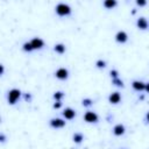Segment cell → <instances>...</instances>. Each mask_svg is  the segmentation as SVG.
<instances>
[{"label": "cell", "instance_id": "6da1fadb", "mask_svg": "<svg viewBox=\"0 0 149 149\" xmlns=\"http://www.w3.org/2000/svg\"><path fill=\"white\" fill-rule=\"evenodd\" d=\"M55 12L58 16H69L72 12L71 7L68 5V3H64V2H59L55 6Z\"/></svg>", "mask_w": 149, "mask_h": 149}, {"label": "cell", "instance_id": "7a4b0ae2", "mask_svg": "<svg viewBox=\"0 0 149 149\" xmlns=\"http://www.w3.org/2000/svg\"><path fill=\"white\" fill-rule=\"evenodd\" d=\"M22 92L19 88H12L8 91V95H7V100L9 105H15L17 102V100L20 99Z\"/></svg>", "mask_w": 149, "mask_h": 149}, {"label": "cell", "instance_id": "3957f363", "mask_svg": "<svg viewBox=\"0 0 149 149\" xmlns=\"http://www.w3.org/2000/svg\"><path fill=\"white\" fill-rule=\"evenodd\" d=\"M84 121L87 123H97L99 121V116L93 111H87L84 114Z\"/></svg>", "mask_w": 149, "mask_h": 149}, {"label": "cell", "instance_id": "277c9868", "mask_svg": "<svg viewBox=\"0 0 149 149\" xmlns=\"http://www.w3.org/2000/svg\"><path fill=\"white\" fill-rule=\"evenodd\" d=\"M65 123H66V121L64 119H61V118H52L49 121L50 127L51 128H55V129H59V128L65 127Z\"/></svg>", "mask_w": 149, "mask_h": 149}, {"label": "cell", "instance_id": "5b68a950", "mask_svg": "<svg viewBox=\"0 0 149 149\" xmlns=\"http://www.w3.org/2000/svg\"><path fill=\"white\" fill-rule=\"evenodd\" d=\"M55 77L59 80H66L69 78V70L65 68H59L55 71Z\"/></svg>", "mask_w": 149, "mask_h": 149}, {"label": "cell", "instance_id": "8992f818", "mask_svg": "<svg viewBox=\"0 0 149 149\" xmlns=\"http://www.w3.org/2000/svg\"><path fill=\"white\" fill-rule=\"evenodd\" d=\"M62 114H63V118L66 119V120H73L76 118V115H77L76 111L73 108H71V107H65L64 111L62 112Z\"/></svg>", "mask_w": 149, "mask_h": 149}, {"label": "cell", "instance_id": "52a82bcc", "mask_svg": "<svg viewBox=\"0 0 149 149\" xmlns=\"http://www.w3.org/2000/svg\"><path fill=\"white\" fill-rule=\"evenodd\" d=\"M136 27H137L140 30H146V29H148V27H149L148 20H147L144 16H140V17L136 20Z\"/></svg>", "mask_w": 149, "mask_h": 149}, {"label": "cell", "instance_id": "ba28073f", "mask_svg": "<svg viewBox=\"0 0 149 149\" xmlns=\"http://www.w3.org/2000/svg\"><path fill=\"white\" fill-rule=\"evenodd\" d=\"M115 41L118 43H126L128 41V34L123 30H119L116 34H115Z\"/></svg>", "mask_w": 149, "mask_h": 149}, {"label": "cell", "instance_id": "9c48e42d", "mask_svg": "<svg viewBox=\"0 0 149 149\" xmlns=\"http://www.w3.org/2000/svg\"><path fill=\"white\" fill-rule=\"evenodd\" d=\"M34 50H40L44 47V41L41 38V37H33L31 41H30Z\"/></svg>", "mask_w": 149, "mask_h": 149}, {"label": "cell", "instance_id": "30bf717a", "mask_svg": "<svg viewBox=\"0 0 149 149\" xmlns=\"http://www.w3.org/2000/svg\"><path fill=\"white\" fill-rule=\"evenodd\" d=\"M108 101H109V104H112V105L119 104V102L121 101V94H120V92H118V91L112 92V93L108 95Z\"/></svg>", "mask_w": 149, "mask_h": 149}, {"label": "cell", "instance_id": "8fae6325", "mask_svg": "<svg viewBox=\"0 0 149 149\" xmlns=\"http://www.w3.org/2000/svg\"><path fill=\"white\" fill-rule=\"evenodd\" d=\"M125 133H126V128H125L123 125L118 123V125H115V126L113 127V134H114L115 136H121V135H123Z\"/></svg>", "mask_w": 149, "mask_h": 149}, {"label": "cell", "instance_id": "7c38bea8", "mask_svg": "<svg viewBox=\"0 0 149 149\" xmlns=\"http://www.w3.org/2000/svg\"><path fill=\"white\" fill-rule=\"evenodd\" d=\"M132 86H133V88H134L135 91L141 92V91H144V88H146V83H143L142 80H133Z\"/></svg>", "mask_w": 149, "mask_h": 149}, {"label": "cell", "instance_id": "4fadbf2b", "mask_svg": "<svg viewBox=\"0 0 149 149\" xmlns=\"http://www.w3.org/2000/svg\"><path fill=\"white\" fill-rule=\"evenodd\" d=\"M102 6L106 9H113L114 7L118 6V0H104Z\"/></svg>", "mask_w": 149, "mask_h": 149}, {"label": "cell", "instance_id": "5bb4252c", "mask_svg": "<svg viewBox=\"0 0 149 149\" xmlns=\"http://www.w3.org/2000/svg\"><path fill=\"white\" fill-rule=\"evenodd\" d=\"M54 50H55V52L62 55V54H64V52L66 51V47H65L64 43H56V44L54 45Z\"/></svg>", "mask_w": 149, "mask_h": 149}, {"label": "cell", "instance_id": "9a60e30c", "mask_svg": "<svg viewBox=\"0 0 149 149\" xmlns=\"http://www.w3.org/2000/svg\"><path fill=\"white\" fill-rule=\"evenodd\" d=\"M72 140H73L74 143L79 144V143L83 142V140H84V135H83L81 133H74V134L72 135Z\"/></svg>", "mask_w": 149, "mask_h": 149}, {"label": "cell", "instance_id": "2e32d148", "mask_svg": "<svg viewBox=\"0 0 149 149\" xmlns=\"http://www.w3.org/2000/svg\"><path fill=\"white\" fill-rule=\"evenodd\" d=\"M112 84H113L114 86H118V87H123V86H125L123 81H122L119 77H116V78H112Z\"/></svg>", "mask_w": 149, "mask_h": 149}, {"label": "cell", "instance_id": "e0dca14e", "mask_svg": "<svg viewBox=\"0 0 149 149\" xmlns=\"http://www.w3.org/2000/svg\"><path fill=\"white\" fill-rule=\"evenodd\" d=\"M64 97H65V93H64L63 91H56V92L52 94V98H54L55 100H62Z\"/></svg>", "mask_w": 149, "mask_h": 149}, {"label": "cell", "instance_id": "ac0fdd59", "mask_svg": "<svg viewBox=\"0 0 149 149\" xmlns=\"http://www.w3.org/2000/svg\"><path fill=\"white\" fill-rule=\"evenodd\" d=\"M22 49H23V51H26V52H30V51L34 50V48H33V45H31L30 42H24L23 45H22Z\"/></svg>", "mask_w": 149, "mask_h": 149}, {"label": "cell", "instance_id": "d6986e66", "mask_svg": "<svg viewBox=\"0 0 149 149\" xmlns=\"http://www.w3.org/2000/svg\"><path fill=\"white\" fill-rule=\"evenodd\" d=\"M81 105H83L84 107H90V106L93 105V100H92L91 98H84V99L81 100Z\"/></svg>", "mask_w": 149, "mask_h": 149}, {"label": "cell", "instance_id": "ffe728a7", "mask_svg": "<svg viewBox=\"0 0 149 149\" xmlns=\"http://www.w3.org/2000/svg\"><path fill=\"white\" fill-rule=\"evenodd\" d=\"M95 66H97L98 69H104V68H106V61H104V59H98V61L95 62Z\"/></svg>", "mask_w": 149, "mask_h": 149}, {"label": "cell", "instance_id": "44dd1931", "mask_svg": "<svg viewBox=\"0 0 149 149\" xmlns=\"http://www.w3.org/2000/svg\"><path fill=\"white\" fill-rule=\"evenodd\" d=\"M62 100H55V102H54V105H52V107L55 108V109H59L61 107H62Z\"/></svg>", "mask_w": 149, "mask_h": 149}, {"label": "cell", "instance_id": "7402d4cb", "mask_svg": "<svg viewBox=\"0 0 149 149\" xmlns=\"http://www.w3.org/2000/svg\"><path fill=\"white\" fill-rule=\"evenodd\" d=\"M109 76H111V78H116V77H119V71L113 69L109 71Z\"/></svg>", "mask_w": 149, "mask_h": 149}, {"label": "cell", "instance_id": "603a6c76", "mask_svg": "<svg viewBox=\"0 0 149 149\" xmlns=\"http://www.w3.org/2000/svg\"><path fill=\"white\" fill-rule=\"evenodd\" d=\"M135 3L139 7H144L147 5V0H135Z\"/></svg>", "mask_w": 149, "mask_h": 149}, {"label": "cell", "instance_id": "cb8c5ba5", "mask_svg": "<svg viewBox=\"0 0 149 149\" xmlns=\"http://www.w3.org/2000/svg\"><path fill=\"white\" fill-rule=\"evenodd\" d=\"M31 93H29V92H27V93H24L23 94V99H24V101H30L31 100Z\"/></svg>", "mask_w": 149, "mask_h": 149}, {"label": "cell", "instance_id": "d4e9b609", "mask_svg": "<svg viewBox=\"0 0 149 149\" xmlns=\"http://www.w3.org/2000/svg\"><path fill=\"white\" fill-rule=\"evenodd\" d=\"M5 141H6V136H5V134H2V133H1V134H0V142H2V143H3Z\"/></svg>", "mask_w": 149, "mask_h": 149}, {"label": "cell", "instance_id": "484cf974", "mask_svg": "<svg viewBox=\"0 0 149 149\" xmlns=\"http://www.w3.org/2000/svg\"><path fill=\"white\" fill-rule=\"evenodd\" d=\"M3 72H5V66L1 64V65H0V74L2 76V74H3Z\"/></svg>", "mask_w": 149, "mask_h": 149}, {"label": "cell", "instance_id": "4316f807", "mask_svg": "<svg viewBox=\"0 0 149 149\" xmlns=\"http://www.w3.org/2000/svg\"><path fill=\"white\" fill-rule=\"evenodd\" d=\"M144 91H146L147 93H149V81L146 83V88H144Z\"/></svg>", "mask_w": 149, "mask_h": 149}, {"label": "cell", "instance_id": "83f0119b", "mask_svg": "<svg viewBox=\"0 0 149 149\" xmlns=\"http://www.w3.org/2000/svg\"><path fill=\"white\" fill-rule=\"evenodd\" d=\"M146 120H147V122L149 123V111H148L147 114H146Z\"/></svg>", "mask_w": 149, "mask_h": 149}, {"label": "cell", "instance_id": "f1b7e54d", "mask_svg": "<svg viewBox=\"0 0 149 149\" xmlns=\"http://www.w3.org/2000/svg\"><path fill=\"white\" fill-rule=\"evenodd\" d=\"M135 14H136V9H135V8H134V9H133V10H132V15H135Z\"/></svg>", "mask_w": 149, "mask_h": 149}]
</instances>
